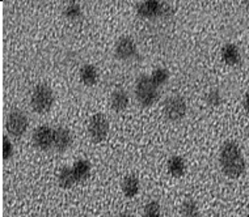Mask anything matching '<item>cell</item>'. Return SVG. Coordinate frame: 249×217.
Listing matches in <instances>:
<instances>
[{
    "label": "cell",
    "mask_w": 249,
    "mask_h": 217,
    "mask_svg": "<svg viewBox=\"0 0 249 217\" xmlns=\"http://www.w3.org/2000/svg\"><path fill=\"white\" fill-rule=\"evenodd\" d=\"M220 169L226 177L231 179L240 178L245 171V160L237 143L224 141L219 152Z\"/></svg>",
    "instance_id": "6da1fadb"
},
{
    "label": "cell",
    "mask_w": 249,
    "mask_h": 217,
    "mask_svg": "<svg viewBox=\"0 0 249 217\" xmlns=\"http://www.w3.org/2000/svg\"><path fill=\"white\" fill-rule=\"evenodd\" d=\"M135 97L139 105L143 107H150L159 100V90L155 85L150 76L141 75L135 81Z\"/></svg>",
    "instance_id": "7a4b0ae2"
},
{
    "label": "cell",
    "mask_w": 249,
    "mask_h": 217,
    "mask_svg": "<svg viewBox=\"0 0 249 217\" xmlns=\"http://www.w3.org/2000/svg\"><path fill=\"white\" fill-rule=\"evenodd\" d=\"M55 97L54 92L46 84H38L32 92L30 97V106L38 114H46L54 105Z\"/></svg>",
    "instance_id": "3957f363"
},
{
    "label": "cell",
    "mask_w": 249,
    "mask_h": 217,
    "mask_svg": "<svg viewBox=\"0 0 249 217\" xmlns=\"http://www.w3.org/2000/svg\"><path fill=\"white\" fill-rule=\"evenodd\" d=\"M137 13L143 18L168 17L173 13V9L171 5L168 3H164V1L146 0V1L138 3Z\"/></svg>",
    "instance_id": "277c9868"
},
{
    "label": "cell",
    "mask_w": 249,
    "mask_h": 217,
    "mask_svg": "<svg viewBox=\"0 0 249 217\" xmlns=\"http://www.w3.org/2000/svg\"><path fill=\"white\" fill-rule=\"evenodd\" d=\"M109 132V120L103 113L92 115L88 123V135L93 143H101L107 139Z\"/></svg>",
    "instance_id": "5b68a950"
},
{
    "label": "cell",
    "mask_w": 249,
    "mask_h": 217,
    "mask_svg": "<svg viewBox=\"0 0 249 217\" xmlns=\"http://www.w3.org/2000/svg\"><path fill=\"white\" fill-rule=\"evenodd\" d=\"M188 111V105L184 97L181 96H171L164 102V115L172 122H178L185 117Z\"/></svg>",
    "instance_id": "8992f818"
},
{
    "label": "cell",
    "mask_w": 249,
    "mask_h": 217,
    "mask_svg": "<svg viewBox=\"0 0 249 217\" xmlns=\"http://www.w3.org/2000/svg\"><path fill=\"white\" fill-rule=\"evenodd\" d=\"M29 126V120L26 118V115L20 110H12L7 117V131L9 135H12L13 137H20L28 130Z\"/></svg>",
    "instance_id": "52a82bcc"
},
{
    "label": "cell",
    "mask_w": 249,
    "mask_h": 217,
    "mask_svg": "<svg viewBox=\"0 0 249 217\" xmlns=\"http://www.w3.org/2000/svg\"><path fill=\"white\" fill-rule=\"evenodd\" d=\"M114 54H116L117 59L124 60V62L135 59L138 55V49L134 39L129 35L120 37L117 39L116 46H114Z\"/></svg>",
    "instance_id": "ba28073f"
},
{
    "label": "cell",
    "mask_w": 249,
    "mask_h": 217,
    "mask_svg": "<svg viewBox=\"0 0 249 217\" xmlns=\"http://www.w3.org/2000/svg\"><path fill=\"white\" fill-rule=\"evenodd\" d=\"M33 144L37 149L49 150L54 147V130L50 126H39L33 132Z\"/></svg>",
    "instance_id": "9c48e42d"
},
{
    "label": "cell",
    "mask_w": 249,
    "mask_h": 217,
    "mask_svg": "<svg viewBox=\"0 0 249 217\" xmlns=\"http://www.w3.org/2000/svg\"><path fill=\"white\" fill-rule=\"evenodd\" d=\"M72 144V135L66 127H56L54 130V148L58 152H65Z\"/></svg>",
    "instance_id": "30bf717a"
},
{
    "label": "cell",
    "mask_w": 249,
    "mask_h": 217,
    "mask_svg": "<svg viewBox=\"0 0 249 217\" xmlns=\"http://www.w3.org/2000/svg\"><path fill=\"white\" fill-rule=\"evenodd\" d=\"M222 59L228 66H237L241 60L239 47L233 43H226L222 47Z\"/></svg>",
    "instance_id": "8fae6325"
},
{
    "label": "cell",
    "mask_w": 249,
    "mask_h": 217,
    "mask_svg": "<svg viewBox=\"0 0 249 217\" xmlns=\"http://www.w3.org/2000/svg\"><path fill=\"white\" fill-rule=\"evenodd\" d=\"M129 94L124 89L114 90L110 96V107L117 113L126 110V107L129 106Z\"/></svg>",
    "instance_id": "7c38bea8"
},
{
    "label": "cell",
    "mask_w": 249,
    "mask_h": 217,
    "mask_svg": "<svg viewBox=\"0 0 249 217\" xmlns=\"http://www.w3.org/2000/svg\"><path fill=\"white\" fill-rule=\"evenodd\" d=\"M139 188H141V183H139L137 175L129 174L124 177V182H122V192L126 198L133 199L134 196L138 195Z\"/></svg>",
    "instance_id": "4fadbf2b"
},
{
    "label": "cell",
    "mask_w": 249,
    "mask_h": 217,
    "mask_svg": "<svg viewBox=\"0 0 249 217\" xmlns=\"http://www.w3.org/2000/svg\"><path fill=\"white\" fill-rule=\"evenodd\" d=\"M80 80L84 85L93 86L99 81V71L93 64H84L80 68Z\"/></svg>",
    "instance_id": "5bb4252c"
},
{
    "label": "cell",
    "mask_w": 249,
    "mask_h": 217,
    "mask_svg": "<svg viewBox=\"0 0 249 217\" xmlns=\"http://www.w3.org/2000/svg\"><path fill=\"white\" fill-rule=\"evenodd\" d=\"M167 167L169 174L175 177V178H181L186 173V164H185L184 158L180 157V156H172L169 158Z\"/></svg>",
    "instance_id": "9a60e30c"
},
{
    "label": "cell",
    "mask_w": 249,
    "mask_h": 217,
    "mask_svg": "<svg viewBox=\"0 0 249 217\" xmlns=\"http://www.w3.org/2000/svg\"><path fill=\"white\" fill-rule=\"evenodd\" d=\"M90 169H92V165L88 160H79L75 162L72 165V171L76 182H83L88 179L90 175Z\"/></svg>",
    "instance_id": "2e32d148"
},
{
    "label": "cell",
    "mask_w": 249,
    "mask_h": 217,
    "mask_svg": "<svg viewBox=\"0 0 249 217\" xmlns=\"http://www.w3.org/2000/svg\"><path fill=\"white\" fill-rule=\"evenodd\" d=\"M76 183V179H75V175H73L72 167H63L62 170H60L59 175H58V184H59L60 187L65 188H71Z\"/></svg>",
    "instance_id": "e0dca14e"
},
{
    "label": "cell",
    "mask_w": 249,
    "mask_h": 217,
    "mask_svg": "<svg viewBox=\"0 0 249 217\" xmlns=\"http://www.w3.org/2000/svg\"><path fill=\"white\" fill-rule=\"evenodd\" d=\"M181 217H198L199 209H198L197 201L194 199H186L181 205Z\"/></svg>",
    "instance_id": "ac0fdd59"
},
{
    "label": "cell",
    "mask_w": 249,
    "mask_h": 217,
    "mask_svg": "<svg viewBox=\"0 0 249 217\" xmlns=\"http://www.w3.org/2000/svg\"><path fill=\"white\" fill-rule=\"evenodd\" d=\"M151 80L154 83L155 85L159 88L160 85H163L169 79V71L167 68H163V67H159V68L154 69V72L151 75Z\"/></svg>",
    "instance_id": "d6986e66"
},
{
    "label": "cell",
    "mask_w": 249,
    "mask_h": 217,
    "mask_svg": "<svg viewBox=\"0 0 249 217\" xmlns=\"http://www.w3.org/2000/svg\"><path fill=\"white\" fill-rule=\"evenodd\" d=\"M65 16L69 20H72V21H76L83 16L82 7L79 3H70V4L66 5L65 8Z\"/></svg>",
    "instance_id": "ffe728a7"
},
{
    "label": "cell",
    "mask_w": 249,
    "mask_h": 217,
    "mask_svg": "<svg viewBox=\"0 0 249 217\" xmlns=\"http://www.w3.org/2000/svg\"><path fill=\"white\" fill-rule=\"evenodd\" d=\"M160 213H161L160 204L156 200H152V201L144 205L143 217H160Z\"/></svg>",
    "instance_id": "44dd1931"
},
{
    "label": "cell",
    "mask_w": 249,
    "mask_h": 217,
    "mask_svg": "<svg viewBox=\"0 0 249 217\" xmlns=\"http://www.w3.org/2000/svg\"><path fill=\"white\" fill-rule=\"evenodd\" d=\"M223 101L222 98V94H220V90L218 89H211L206 96V102L207 105L210 106H219L220 103Z\"/></svg>",
    "instance_id": "7402d4cb"
},
{
    "label": "cell",
    "mask_w": 249,
    "mask_h": 217,
    "mask_svg": "<svg viewBox=\"0 0 249 217\" xmlns=\"http://www.w3.org/2000/svg\"><path fill=\"white\" fill-rule=\"evenodd\" d=\"M13 156V145L11 143V140L8 139L7 135L3 136V158H4L5 161L9 160V158Z\"/></svg>",
    "instance_id": "603a6c76"
},
{
    "label": "cell",
    "mask_w": 249,
    "mask_h": 217,
    "mask_svg": "<svg viewBox=\"0 0 249 217\" xmlns=\"http://www.w3.org/2000/svg\"><path fill=\"white\" fill-rule=\"evenodd\" d=\"M244 109L247 110V113L249 114V90L245 93V97H244Z\"/></svg>",
    "instance_id": "cb8c5ba5"
},
{
    "label": "cell",
    "mask_w": 249,
    "mask_h": 217,
    "mask_svg": "<svg viewBox=\"0 0 249 217\" xmlns=\"http://www.w3.org/2000/svg\"><path fill=\"white\" fill-rule=\"evenodd\" d=\"M117 217H134V216H133V215H130V213L124 212V213H120V215H118Z\"/></svg>",
    "instance_id": "d4e9b609"
},
{
    "label": "cell",
    "mask_w": 249,
    "mask_h": 217,
    "mask_svg": "<svg viewBox=\"0 0 249 217\" xmlns=\"http://www.w3.org/2000/svg\"><path fill=\"white\" fill-rule=\"evenodd\" d=\"M243 4H244V7H245V11L249 13V1H244Z\"/></svg>",
    "instance_id": "484cf974"
},
{
    "label": "cell",
    "mask_w": 249,
    "mask_h": 217,
    "mask_svg": "<svg viewBox=\"0 0 249 217\" xmlns=\"http://www.w3.org/2000/svg\"><path fill=\"white\" fill-rule=\"evenodd\" d=\"M216 217H222V216H216Z\"/></svg>",
    "instance_id": "4316f807"
},
{
    "label": "cell",
    "mask_w": 249,
    "mask_h": 217,
    "mask_svg": "<svg viewBox=\"0 0 249 217\" xmlns=\"http://www.w3.org/2000/svg\"><path fill=\"white\" fill-rule=\"evenodd\" d=\"M248 47H249V42H248Z\"/></svg>",
    "instance_id": "83f0119b"
}]
</instances>
